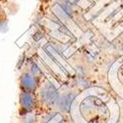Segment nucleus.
<instances>
[{"instance_id": "nucleus-1", "label": "nucleus", "mask_w": 123, "mask_h": 123, "mask_svg": "<svg viewBox=\"0 0 123 123\" xmlns=\"http://www.w3.org/2000/svg\"><path fill=\"white\" fill-rule=\"evenodd\" d=\"M69 113L74 123H116L119 106L107 91L91 87L77 95Z\"/></svg>"}, {"instance_id": "nucleus-2", "label": "nucleus", "mask_w": 123, "mask_h": 123, "mask_svg": "<svg viewBox=\"0 0 123 123\" xmlns=\"http://www.w3.org/2000/svg\"><path fill=\"white\" fill-rule=\"evenodd\" d=\"M108 80L115 93L123 98V55L111 66L108 73Z\"/></svg>"}, {"instance_id": "nucleus-3", "label": "nucleus", "mask_w": 123, "mask_h": 123, "mask_svg": "<svg viewBox=\"0 0 123 123\" xmlns=\"http://www.w3.org/2000/svg\"><path fill=\"white\" fill-rule=\"evenodd\" d=\"M59 95L58 89L53 84L45 82L39 90V100L46 106H54L57 105Z\"/></svg>"}, {"instance_id": "nucleus-4", "label": "nucleus", "mask_w": 123, "mask_h": 123, "mask_svg": "<svg viewBox=\"0 0 123 123\" xmlns=\"http://www.w3.org/2000/svg\"><path fill=\"white\" fill-rule=\"evenodd\" d=\"M51 11L55 15L58 21L63 23V22L69 21L73 17L75 13V6L68 4L64 1L57 0L52 5V7H51Z\"/></svg>"}, {"instance_id": "nucleus-5", "label": "nucleus", "mask_w": 123, "mask_h": 123, "mask_svg": "<svg viewBox=\"0 0 123 123\" xmlns=\"http://www.w3.org/2000/svg\"><path fill=\"white\" fill-rule=\"evenodd\" d=\"M37 97L35 95V92H27L22 91L20 94V106L24 112L34 111L37 107Z\"/></svg>"}, {"instance_id": "nucleus-6", "label": "nucleus", "mask_w": 123, "mask_h": 123, "mask_svg": "<svg viewBox=\"0 0 123 123\" xmlns=\"http://www.w3.org/2000/svg\"><path fill=\"white\" fill-rule=\"evenodd\" d=\"M76 97L77 95L71 91H66L59 95V98L56 105L61 113H69Z\"/></svg>"}, {"instance_id": "nucleus-7", "label": "nucleus", "mask_w": 123, "mask_h": 123, "mask_svg": "<svg viewBox=\"0 0 123 123\" xmlns=\"http://www.w3.org/2000/svg\"><path fill=\"white\" fill-rule=\"evenodd\" d=\"M38 82L39 78L30 71L23 73L22 76L20 77V85H21L23 91L35 92L38 88Z\"/></svg>"}, {"instance_id": "nucleus-8", "label": "nucleus", "mask_w": 123, "mask_h": 123, "mask_svg": "<svg viewBox=\"0 0 123 123\" xmlns=\"http://www.w3.org/2000/svg\"><path fill=\"white\" fill-rule=\"evenodd\" d=\"M37 114L35 111H30V112H26L22 115L21 121L20 123H37Z\"/></svg>"}, {"instance_id": "nucleus-9", "label": "nucleus", "mask_w": 123, "mask_h": 123, "mask_svg": "<svg viewBox=\"0 0 123 123\" xmlns=\"http://www.w3.org/2000/svg\"><path fill=\"white\" fill-rule=\"evenodd\" d=\"M46 123H71V122L67 121L64 118L62 113H55L54 116L51 118L49 121H47Z\"/></svg>"}, {"instance_id": "nucleus-10", "label": "nucleus", "mask_w": 123, "mask_h": 123, "mask_svg": "<svg viewBox=\"0 0 123 123\" xmlns=\"http://www.w3.org/2000/svg\"><path fill=\"white\" fill-rule=\"evenodd\" d=\"M29 71L32 72L34 75L37 76L38 78L43 75V72H42V70H40V68L38 67V65L36 62H34V61H32V62L30 63V70Z\"/></svg>"}, {"instance_id": "nucleus-11", "label": "nucleus", "mask_w": 123, "mask_h": 123, "mask_svg": "<svg viewBox=\"0 0 123 123\" xmlns=\"http://www.w3.org/2000/svg\"><path fill=\"white\" fill-rule=\"evenodd\" d=\"M8 29V21L5 17L0 19V32H6Z\"/></svg>"}, {"instance_id": "nucleus-12", "label": "nucleus", "mask_w": 123, "mask_h": 123, "mask_svg": "<svg viewBox=\"0 0 123 123\" xmlns=\"http://www.w3.org/2000/svg\"><path fill=\"white\" fill-rule=\"evenodd\" d=\"M43 37V33L42 31H37V32L33 35V38H34V40H36V42H38V40H40Z\"/></svg>"}, {"instance_id": "nucleus-13", "label": "nucleus", "mask_w": 123, "mask_h": 123, "mask_svg": "<svg viewBox=\"0 0 123 123\" xmlns=\"http://www.w3.org/2000/svg\"><path fill=\"white\" fill-rule=\"evenodd\" d=\"M60 1H64L68 4H71V5H74V6H79L81 0H60Z\"/></svg>"}, {"instance_id": "nucleus-14", "label": "nucleus", "mask_w": 123, "mask_h": 123, "mask_svg": "<svg viewBox=\"0 0 123 123\" xmlns=\"http://www.w3.org/2000/svg\"><path fill=\"white\" fill-rule=\"evenodd\" d=\"M3 17H5V15H4V11H3V8H2L1 4H0V19H1V18H3Z\"/></svg>"}, {"instance_id": "nucleus-15", "label": "nucleus", "mask_w": 123, "mask_h": 123, "mask_svg": "<svg viewBox=\"0 0 123 123\" xmlns=\"http://www.w3.org/2000/svg\"><path fill=\"white\" fill-rule=\"evenodd\" d=\"M40 1H42V2H44V3H47V2L50 1V0H40Z\"/></svg>"}]
</instances>
